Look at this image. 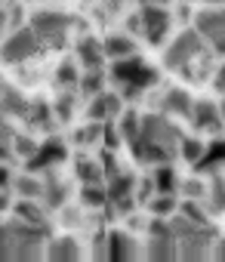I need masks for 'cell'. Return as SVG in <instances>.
<instances>
[{
	"instance_id": "681fc988",
	"label": "cell",
	"mask_w": 225,
	"mask_h": 262,
	"mask_svg": "<svg viewBox=\"0 0 225 262\" xmlns=\"http://www.w3.org/2000/svg\"><path fill=\"white\" fill-rule=\"evenodd\" d=\"M10 158H13V148L0 142V161H10Z\"/></svg>"
},
{
	"instance_id": "e0dca14e",
	"label": "cell",
	"mask_w": 225,
	"mask_h": 262,
	"mask_svg": "<svg viewBox=\"0 0 225 262\" xmlns=\"http://www.w3.org/2000/svg\"><path fill=\"white\" fill-rule=\"evenodd\" d=\"M102 50H105V56L115 62V59H127V56H136L139 53V47H136V40H133V34L130 31H115V34H108L105 40H102Z\"/></svg>"
},
{
	"instance_id": "f546056e",
	"label": "cell",
	"mask_w": 225,
	"mask_h": 262,
	"mask_svg": "<svg viewBox=\"0 0 225 262\" xmlns=\"http://www.w3.org/2000/svg\"><path fill=\"white\" fill-rule=\"evenodd\" d=\"M80 204L89 207V210L108 207V188H105V182H86V185L80 188Z\"/></svg>"
},
{
	"instance_id": "4fadbf2b",
	"label": "cell",
	"mask_w": 225,
	"mask_h": 262,
	"mask_svg": "<svg viewBox=\"0 0 225 262\" xmlns=\"http://www.w3.org/2000/svg\"><path fill=\"white\" fill-rule=\"evenodd\" d=\"M68 198H71V185L65 182V179H59L53 170H47V176H43V207L47 210H62L65 204H68Z\"/></svg>"
},
{
	"instance_id": "f6af8a7d",
	"label": "cell",
	"mask_w": 225,
	"mask_h": 262,
	"mask_svg": "<svg viewBox=\"0 0 225 262\" xmlns=\"http://www.w3.org/2000/svg\"><path fill=\"white\" fill-rule=\"evenodd\" d=\"M213 256H216V259H222V262H225V234H222V237H219V234H216V241H213Z\"/></svg>"
},
{
	"instance_id": "52a82bcc",
	"label": "cell",
	"mask_w": 225,
	"mask_h": 262,
	"mask_svg": "<svg viewBox=\"0 0 225 262\" xmlns=\"http://www.w3.org/2000/svg\"><path fill=\"white\" fill-rule=\"evenodd\" d=\"M188 120H191V126H194V133H200V136H219L222 129H225L219 102H213V99H194Z\"/></svg>"
},
{
	"instance_id": "7a4b0ae2",
	"label": "cell",
	"mask_w": 225,
	"mask_h": 262,
	"mask_svg": "<svg viewBox=\"0 0 225 262\" xmlns=\"http://www.w3.org/2000/svg\"><path fill=\"white\" fill-rule=\"evenodd\" d=\"M111 83L118 86V93L130 102V99H139L145 90H151L158 83V71L136 53V56H127V59H115L111 62Z\"/></svg>"
},
{
	"instance_id": "7bdbcfd3",
	"label": "cell",
	"mask_w": 225,
	"mask_h": 262,
	"mask_svg": "<svg viewBox=\"0 0 225 262\" xmlns=\"http://www.w3.org/2000/svg\"><path fill=\"white\" fill-rule=\"evenodd\" d=\"M124 31H130V34H142V19H139V13H133V16L127 19Z\"/></svg>"
},
{
	"instance_id": "e575fe53",
	"label": "cell",
	"mask_w": 225,
	"mask_h": 262,
	"mask_svg": "<svg viewBox=\"0 0 225 262\" xmlns=\"http://www.w3.org/2000/svg\"><path fill=\"white\" fill-rule=\"evenodd\" d=\"M179 213H182L185 219L197 222V225H210V216H207V207H204V201H188V198H182V204H179Z\"/></svg>"
},
{
	"instance_id": "ac0fdd59",
	"label": "cell",
	"mask_w": 225,
	"mask_h": 262,
	"mask_svg": "<svg viewBox=\"0 0 225 262\" xmlns=\"http://www.w3.org/2000/svg\"><path fill=\"white\" fill-rule=\"evenodd\" d=\"M16 219H22V222H34V225H47V207H43V201H34V198H16L13 201V210H10Z\"/></svg>"
},
{
	"instance_id": "44dd1931",
	"label": "cell",
	"mask_w": 225,
	"mask_h": 262,
	"mask_svg": "<svg viewBox=\"0 0 225 262\" xmlns=\"http://www.w3.org/2000/svg\"><path fill=\"white\" fill-rule=\"evenodd\" d=\"M22 120H25L31 129H53L56 114H53V105H50V102H28V111H25Z\"/></svg>"
},
{
	"instance_id": "bcb514c9",
	"label": "cell",
	"mask_w": 225,
	"mask_h": 262,
	"mask_svg": "<svg viewBox=\"0 0 225 262\" xmlns=\"http://www.w3.org/2000/svg\"><path fill=\"white\" fill-rule=\"evenodd\" d=\"M10 210H13V198H10V191H0V216L10 213Z\"/></svg>"
},
{
	"instance_id": "8fae6325",
	"label": "cell",
	"mask_w": 225,
	"mask_h": 262,
	"mask_svg": "<svg viewBox=\"0 0 225 262\" xmlns=\"http://www.w3.org/2000/svg\"><path fill=\"white\" fill-rule=\"evenodd\" d=\"M121 111H124V96H121V93H108V90H102L99 96L89 99V105H86V120L105 123V120H115Z\"/></svg>"
},
{
	"instance_id": "277c9868",
	"label": "cell",
	"mask_w": 225,
	"mask_h": 262,
	"mask_svg": "<svg viewBox=\"0 0 225 262\" xmlns=\"http://www.w3.org/2000/svg\"><path fill=\"white\" fill-rule=\"evenodd\" d=\"M28 25L37 31V37L47 47L59 50V47H65V40H68V34L74 28V19L68 13H59V10H34Z\"/></svg>"
},
{
	"instance_id": "30bf717a",
	"label": "cell",
	"mask_w": 225,
	"mask_h": 262,
	"mask_svg": "<svg viewBox=\"0 0 225 262\" xmlns=\"http://www.w3.org/2000/svg\"><path fill=\"white\" fill-rule=\"evenodd\" d=\"M139 256H145V250L136 244V237L130 231H108L105 234V259L127 262V259H139Z\"/></svg>"
},
{
	"instance_id": "f1b7e54d",
	"label": "cell",
	"mask_w": 225,
	"mask_h": 262,
	"mask_svg": "<svg viewBox=\"0 0 225 262\" xmlns=\"http://www.w3.org/2000/svg\"><path fill=\"white\" fill-rule=\"evenodd\" d=\"M74 176L80 179V185H86V182H105L102 164H99V161H93V158H83V155L74 161Z\"/></svg>"
},
{
	"instance_id": "7dc6e473",
	"label": "cell",
	"mask_w": 225,
	"mask_h": 262,
	"mask_svg": "<svg viewBox=\"0 0 225 262\" xmlns=\"http://www.w3.org/2000/svg\"><path fill=\"white\" fill-rule=\"evenodd\" d=\"M10 28V10L4 7V4H0V34H4Z\"/></svg>"
},
{
	"instance_id": "74e56055",
	"label": "cell",
	"mask_w": 225,
	"mask_h": 262,
	"mask_svg": "<svg viewBox=\"0 0 225 262\" xmlns=\"http://www.w3.org/2000/svg\"><path fill=\"white\" fill-rule=\"evenodd\" d=\"M121 129H118V123H111V120H105L102 123V148H121Z\"/></svg>"
},
{
	"instance_id": "83f0119b",
	"label": "cell",
	"mask_w": 225,
	"mask_h": 262,
	"mask_svg": "<svg viewBox=\"0 0 225 262\" xmlns=\"http://www.w3.org/2000/svg\"><path fill=\"white\" fill-rule=\"evenodd\" d=\"M118 129H121V139L130 145V142L139 139V133H142V114H139V111H121V114H118Z\"/></svg>"
},
{
	"instance_id": "f907efd6",
	"label": "cell",
	"mask_w": 225,
	"mask_h": 262,
	"mask_svg": "<svg viewBox=\"0 0 225 262\" xmlns=\"http://www.w3.org/2000/svg\"><path fill=\"white\" fill-rule=\"evenodd\" d=\"M207 7H225V0H204Z\"/></svg>"
},
{
	"instance_id": "9a60e30c",
	"label": "cell",
	"mask_w": 225,
	"mask_h": 262,
	"mask_svg": "<svg viewBox=\"0 0 225 262\" xmlns=\"http://www.w3.org/2000/svg\"><path fill=\"white\" fill-rule=\"evenodd\" d=\"M74 59H77V65H83V68H102V62H105L108 56H105V50H102V40L83 34V37L74 43Z\"/></svg>"
},
{
	"instance_id": "816d5d0a",
	"label": "cell",
	"mask_w": 225,
	"mask_h": 262,
	"mask_svg": "<svg viewBox=\"0 0 225 262\" xmlns=\"http://www.w3.org/2000/svg\"><path fill=\"white\" fill-rule=\"evenodd\" d=\"M222 99H219V111H222V120H225V93H219Z\"/></svg>"
},
{
	"instance_id": "484cf974",
	"label": "cell",
	"mask_w": 225,
	"mask_h": 262,
	"mask_svg": "<svg viewBox=\"0 0 225 262\" xmlns=\"http://www.w3.org/2000/svg\"><path fill=\"white\" fill-rule=\"evenodd\" d=\"M102 90H105V71H102V68H83V74H80V80H77V93L86 96V99H93V96H99Z\"/></svg>"
},
{
	"instance_id": "f35d334b",
	"label": "cell",
	"mask_w": 225,
	"mask_h": 262,
	"mask_svg": "<svg viewBox=\"0 0 225 262\" xmlns=\"http://www.w3.org/2000/svg\"><path fill=\"white\" fill-rule=\"evenodd\" d=\"M154 194H158V188H154V179H151V173H148V176H142V179L136 182V201H139V207H145Z\"/></svg>"
},
{
	"instance_id": "ab89813d",
	"label": "cell",
	"mask_w": 225,
	"mask_h": 262,
	"mask_svg": "<svg viewBox=\"0 0 225 262\" xmlns=\"http://www.w3.org/2000/svg\"><path fill=\"white\" fill-rule=\"evenodd\" d=\"M16 133H19V129L10 123V117H7V114H0V142H4V145H13Z\"/></svg>"
},
{
	"instance_id": "ffe728a7",
	"label": "cell",
	"mask_w": 225,
	"mask_h": 262,
	"mask_svg": "<svg viewBox=\"0 0 225 262\" xmlns=\"http://www.w3.org/2000/svg\"><path fill=\"white\" fill-rule=\"evenodd\" d=\"M207 213H225V173H210L207 179V198H204Z\"/></svg>"
},
{
	"instance_id": "9c48e42d",
	"label": "cell",
	"mask_w": 225,
	"mask_h": 262,
	"mask_svg": "<svg viewBox=\"0 0 225 262\" xmlns=\"http://www.w3.org/2000/svg\"><path fill=\"white\" fill-rule=\"evenodd\" d=\"M65 158H68L65 142L53 136V139H47V142L37 145V151L25 161V170L28 173H47V170H56L59 164H65Z\"/></svg>"
},
{
	"instance_id": "8d00e7d4",
	"label": "cell",
	"mask_w": 225,
	"mask_h": 262,
	"mask_svg": "<svg viewBox=\"0 0 225 262\" xmlns=\"http://www.w3.org/2000/svg\"><path fill=\"white\" fill-rule=\"evenodd\" d=\"M37 145H40V142H34L28 133H16V139H13V145H10V148H13V158H22V161H28V158L37 151Z\"/></svg>"
},
{
	"instance_id": "ba28073f",
	"label": "cell",
	"mask_w": 225,
	"mask_h": 262,
	"mask_svg": "<svg viewBox=\"0 0 225 262\" xmlns=\"http://www.w3.org/2000/svg\"><path fill=\"white\" fill-rule=\"evenodd\" d=\"M139 19H142V37L151 43V47H161L173 28V16L167 7H142L139 10Z\"/></svg>"
},
{
	"instance_id": "d590c367",
	"label": "cell",
	"mask_w": 225,
	"mask_h": 262,
	"mask_svg": "<svg viewBox=\"0 0 225 262\" xmlns=\"http://www.w3.org/2000/svg\"><path fill=\"white\" fill-rule=\"evenodd\" d=\"M179 191H182V198H188V201H204V198H207V179H204V176H191V179L179 182Z\"/></svg>"
},
{
	"instance_id": "1f68e13d",
	"label": "cell",
	"mask_w": 225,
	"mask_h": 262,
	"mask_svg": "<svg viewBox=\"0 0 225 262\" xmlns=\"http://www.w3.org/2000/svg\"><path fill=\"white\" fill-rule=\"evenodd\" d=\"M145 210H148L151 216H164V219H170V216L179 210V201H176V194H164V191H158V194L145 204Z\"/></svg>"
},
{
	"instance_id": "b9f144b4",
	"label": "cell",
	"mask_w": 225,
	"mask_h": 262,
	"mask_svg": "<svg viewBox=\"0 0 225 262\" xmlns=\"http://www.w3.org/2000/svg\"><path fill=\"white\" fill-rule=\"evenodd\" d=\"M213 86H216V93H225V62H219L216 68H213Z\"/></svg>"
},
{
	"instance_id": "5bb4252c",
	"label": "cell",
	"mask_w": 225,
	"mask_h": 262,
	"mask_svg": "<svg viewBox=\"0 0 225 262\" xmlns=\"http://www.w3.org/2000/svg\"><path fill=\"white\" fill-rule=\"evenodd\" d=\"M43 256H47V259H53V262H74V259H80V256H83V250H80L77 237L62 234V237H50V241H47Z\"/></svg>"
},
{
	"instance_id": "3957f363",
	"label": "cell",
	"mask_w": 225,
	"mask_h": 262,
	"mask_svg": "<svg viewBox=\"0 0 225 262\" xmlns=\"http://www.w3.org/2000/svg\"><path fill=\"white\" fill-rule=\"evenodd\" d=\"M43 50H47V43L37 37V31L31 25H19L4 37V43H0V62L22 65V62L34 59V56H40Z\"/></svg>"
},
{
	"instance_id": "cb8c5ba5",
	"label": "cell",
	"mask_w": 225,
	"mask_h": 262,
	"mask_svg": "<svg viewBox=\"0 0 225 262\" xmlns=\"http://www.w3.org/2000/svg\"><path fill=\"white\" fill-rule=\"evenodd\" d=\"M13 191H16V198H34V201H40L43 198V179H40V173H22V176H16V182H13Z\"/></svg>"
},
{
	"instance_id": "2e32d148",
	"label": "cell",
	"mask_w": 225,
	"mask_h": 262,
	"mask_svg": "<svg viewBox=\"0 0 225 262\" xmlns=\"http://www.w3.org/2000/svg\"><path fill=\"white\" fill-rule=\"evenodd\" d=\"M219 170H225V139H213L204 148L200 161L194 164V173L197 176H210V173H219Z\"/></svg>"
},
{
	"instance_id": "4316f807",
	"label": "cell",
	"mask_w": 225,
	"mask_h": 262,
	"mask_svg": "<svg viewBox=\"0 0 225 262\" xmlns=\"http://www.w3.org/2000/svg\"><path fill=\"white\" fill-rule=\"evenodd\" d=\"M74 111H77V86H74V90H62V93L53 99V114H56L59 123H68V120L74 117Z\"/></svg>"
},
{
	"instance_id": "603a6c76",
	"label": "cell",
	"mask_w": 225,
	"mask_h": 262,
	"mask_svg": "<svg viewBox=\"0 0 225 262\" xmlns=\"http://www.w3.org/2000/svg\"><path fill=\"white\" fill-rule=\"evenodd\" d=\"M136 182H139V176L127 173V170H121L118 176L105 179V188H108V201H118V198H130V194H136Z\"/></svg>"
},
{
	"instance_id": "7402d4cb",
	"label": "cell",
	"mask_w": 225,
	"mask_h": 262,
	"mask_svg": "<svg viewBox=\"0 0 225 262\" xmlns=\"http://www.w3.org/2000/svg\"><path fill=\"white\" fill-rule=\"evenodd\" d=\"M145 256L154 259V262L179 259V241H176V237H148V244H145Z\"/></svg>"
},
{
	"instance_id": "6da1fadb",
	"label": "cell",
	"mask_w": 225,
	"mask_h": 262,
	"mask_svg": "<svg viewBox=\"0 0 225 262\" xmlns=\"http://www.w3.org/2000/svg\"><path fill=\"white\" fill-rule=\"evenodd\" d=\"M213 59L216 53L210 50V43L200 37V31L191 25V28H182L170 47L164 50V68L167 71H176L179 77H185L188 83H204L213 77Z\"/></svg>"
},
{
	"instance_id": "4dcf8cb0",
	"label": "cell",
	"mask_w": 225,
	"mask_h": 262,
	"mask_svg": "<svg viewBox=\"0 0 225 262\" xmlns=\"http://www.w3.org/2000/svg\"><path fill=\"white\" fill-rule=\"evenodd\" d=\"M204 148H207V142L200 139V133H197V136H182V139H179V158H182L185 164H191V167L200 161Z\"/></svg>"
},
{
	"instance_id": "836d02e7",
	"label": "cell",
	"mask_w": 225,
	"mask_h": 262,
	"mask_svg": "<svg viewBox=\"0 0 225 262\" xmlns=\"http://www.w3.org/2000/svg\"><path fill=\"white\" fill-rule=\"evenodd\" d=\"M77 80H80V71H77V65H74L71 59L62 62V65L56 68V74H53V83H56L59 90H74Z\"/></svg>"
},
{
	"instance_id": "c3c4849f",
	"label": "cell",
	"mask_w": 225,
	"mask_h": 262,
	"mask_svg": "<svg viewBox=\"0 0 225 262\" xmlns=\"http://www.w3.org/2000/svg\"><path fill=\"white\" fill-rule=\"evenodd\" d=\"M139 7H170V0H139Z\"/></svg>"
},
{
	"instance_id": "d4e9b609",
	"label": "cell",
	"mask_w": 225,
	"mask_h": 262,
	"mask_svg": "<svg viewBox=\"0 0 225 262\" xmlns=\"http://www.w3.org/2000/svg\"><path fill=\"white\" fill-rule=\"evenodd\" d=\"M151 179H154V188L164 191V194H179V176H176V167L173 164H158L151 170Z\"/></svg>"
},
{
	"instance_id": "f5cc1de1",
	"label": "cell",
	"mask_w": 225,
	"mask_h": 262,
	"mask_svg": "<svg viewBox=\"0 0 225 262\" xmlns=\"http://www.w3.org/2000/svg\"><path fill=\"white\" fill-rule=\"evenodd\" d=\"M0 4H7V0H0Z\"/></svg>"
},
{
	"instance_id": "8992f818",
	"label": "cell",
	"mask_w": 225,
	"mask_h": 262,
	"mask_svg": "<svg viewBox=\"0 0 225 262\" xmlns=\"http://www.w3.org/2000/svg\"><path fill=\"white\" fill-rule=\"evenodd\" d=\"M194 28L216 56H225V7H204L194 13Z\"/></svg>"
},
{
	"instance_id": "5b68a950",
	"label": "cell",
	"mask_w": 225,
	"mask_h": 262,
	"mask_svg": "<svg viewBox=\"0 0 225 262\" xmlns=\"http://www.w3.org/2000/svg\"><path fill=\"white\" fill-rule=\"evenodd\" d=\"M145 142H158V145H167L179 155V139L185 136L182 129L176 126V120L164 111H154V114H142V133H139Z\"/></svg>"
},
{
	"instance_id": "60d3db41",
	"label": "cell",
	"mask_w": 225,
	"mask_h": 262,
	"mask_svg": "<svg viewBox=\"0 0 225 262\" xmlns=\"http://www.w3.org/2000/svg\"><path fill=\"white\" fill-rule=\"evenodd\" d=\"M13 182H16V173H13V167L0 161V191H13Z\"/></svg>"
},
{
	"instance_id": "d6986e66",
	"label": "cell",
	"mask_w": 225,
	"mask_h": 262,
	"mask_svg": "<svg viewBox=\"0 0 225 262\" xmlns=\"http://www.w3.org/2000/svg\"><path fill=\"white\" fill-rule=\"evenodd\" d=\"M28 111V99L10 86V83H0V114H7V117H25Z\"/></svg>"
},
{
	"instance_id": "d6a6232c",
	"label": "cell",
	"mask_w": 225,
	"mask_h": 262,
	"mask_svg": "<svg viewBox=\"0 0 225 262\" xmlns=\"http://www.w3.org/2000/svg\"><path fill=\"white\" fill-rule=\"evenodd\" d=\"M74 142H77L80 148L102 145V123H99V120H89L86 126H77V129H74Z\"/></svg>"
},
{
	"instance_id": "7c38bea8",
	"label": "cell",
	"mask_w": 225,
	"mask_h": 262,
	"mask_svg": "<svg viewBox=\"0 0 225 262\" xmlns=\"http://www.w3.org/2000/svg\"><path fill=\"white\" fill-rule=\"evenodd\" d=\"M191 105H194V99L182 86H167L164 96H161V102H158V108L164 114H170V117H188L191 114Z\"/></svg>"
},
{
	"instance_id": "ee69618b",
	"label": "cell",
	"mask_w": 225,
	"mask_h": 262,
	"mask_svg": "<svg viewBox=\"0 0 225 262\" xmlns=\"http://www.w3.org/2000/svg\"><path fill=\"white\" fill-rule=\"evenodd\" d=\"M62 210H65V216H62L65 225H80V222H83V216H80L77 210H71V207H62Z\"/></svg>"
}]
</instances>
